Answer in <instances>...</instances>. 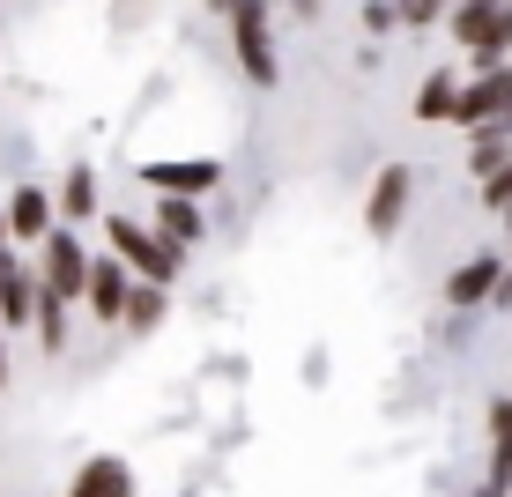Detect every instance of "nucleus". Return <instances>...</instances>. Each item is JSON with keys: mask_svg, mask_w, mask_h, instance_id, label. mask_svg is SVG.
Wrapping results in <instances>:
<instances>
[{"mask_svg": "<svg viewBox=\"0 0 512 497\" xmlns=\"http://www.w3.org/2000/svg\"><path fill=\"white\" fill-rule=\"evenodd\" d=\"M8 260H15V253H0V275H8Z\"/></svg>", "mask_w": 512, "mask_h": 497, "instance_id": "obj_25", "label": "nucleus"}, {"mask_svg": "<svg viewBox=\"0 0 512 497\" xmlns=\"http://www.w3.org/2000/svg\"><path fill=\"white\" fill-rule=\"evenodd\" d=\"M38 282H45V290L52 297H60V305H82V275H90V245H82L75 238V230H60V223H52L45 230V238H38Z\"/></svg>", "mask_w": 512, "mask_h": 497, "instance_id": "obj_3", "label": "nucleus"}, {"mask_svg": "<svg viewBox=\"0 0 512 497\" xmlns=\"http://www.w3.org/2000/svg\"><path fill=\"white\" fill-rule=\"evenodd\" d=\"M201 230H208V216L193 201H179V193L156 201V238H164V245H179V253H186V245H201Z\"/></svg>", "mask_w": 512, "mask_h": 497, "instance_id": "obj_13", "label": "nucleus"}, {"mask_svg": "<svg viewBox=\"0 0 512 497\" xmlns=\"http://www.w3.org/2000/svg\"><path fill=\"white\" fill-rule=\"evenodd\" d=\"M505 156H512V134L505 127H475V141H468V171H475V179H490Z\"/></svg>", "mask_w": 512, "mask_h": 497, "instance_id": "obj_16", "label": "nucleus"}, {"mask_svg": "<svg viewBox=\"0 0 512 497\" xmlns=\"http://www.w3.org/2000/svg\"><path fill=\"white\" fill-rule=\"evenodd\" d=\"M52 216H67V223H75V216H97V171H90V164H75V171L60 179V193H52Z\"/></svg>", "mask_w": 512, "mask_h": 497, "instance_id": "obj_14", "label": "nucleus"}, {"mask_svg": "<svg viewBox=\"0 0 512 497\" xmlns=\"http://www.w3.org/2000/svg\"><path fill=\"white\" fill-rule=\"evenodd\" d=\"M208 8H223V15H231V8H238V0H208Z\"/></svg>", "mask_w": 512, "mask_h": 497, "instance_id": "obj_23", "label": "nucleus"}, {"mask_svg": "<svg viewBox=\"0 0 512 497\" xmlns=\"http://www.w3.org/2000/svg\"><path fill=\"white\" fill-rule=\"evenodd\" d=\"M498 282H505V260L498 253H475V260H461V268L446 275V305L453 312H475V305L498 297Z\"/></svg>", "mask_w": 512, "mask_h": 497, "instance_id": "obj_6", "label": "nucleus"}, {"mask_svg": "<svg viewBox=\"0 0 512 497\" xmlns=\"http://www.w3.org/2000/svg\"><path fill=\"white\" fill-rule=\"evenodd\" d=\"M82 305H90V319L119 327V305H127V268H119V260H97V253H90V275H82Z\"/></svg>", "mask_w": 512, "mask_h": 497, "instance_id": "obj_8", "label": "nucleus"}, {"mask_svg": "<svg viewBox=\"0 0 512 497\" xmlns=\"http://www.w3.org/2000/svg\"><path fill=\"white\" fill-rule=\"evenodd\" d=\"M0 394H8V334H0Z\"/></svg>", "mask_w": 512, "mask_h": 497, "instance_id": "obj_22", "label": "nucleus"}, {"mask_svg": "<svg viewBox=\"0 0 512 497\" xmlns=\"http://www.w3.org/2000/svg\"><path fill=\"white\" fill-rule=\"evenodd\" d=\"M67 497H134V468L119 453H97V460H82V468H75Z\"/></svg>", "mask_w": 512, "mask_h": 497, "instance_id": "obj_10", "label": "nucleus"}, {"mask_svg": "<svg viewBox=\"0 0 512 497\" xmlns=\"http://www.w3.org/2000/svg\"><path fill=\"white\" fill-rule=\"evenodd\" d=\"M453 38H461L475 60H505L512 52V8H498V0H453Z\"/></svg>", "mask_w": 512, "mask_h": 497, "instance_id": "obj_4", "label": "nucleus"}, {"mask_svg": "<svg viewBox=\"0 0 512 497\" xmlns=\"http://www.w3.org/2000/svg\"><path fill=\"white\" fill-rule=\"evenodd\" d=\"M30 327H38V342H45V357H60L67 349V305L38 282V312H30Z\"/></svg>", "mask_w": 512, "mask_h": 497, "instance_id": "obj_15", "label": "nucleus"}, {"mask_svg": "<svg viewBox=\"0 0 512 497\" xmlns=\"http://www.w3.org/2000/svg\"><path fill=\"white\" fill-rule=\"evenodd\" d=\"M0 223H8V245H15V238L38 245L45 230H52V193H45V186H15L8 208H0Z\"/></svg>", "mask_w": 512, "mask_h": 497, "instance_id": "obj_9", "label": "nucleus"}, {"mask_svg": "<svg viewBox=\"0 0 512 497\" xmlns=\"http://www.w3.org/2000/svg\"><path fill=\"white\" fill-rule=\"evenodd\" d=\"M223 164H149V186L156 193H179V201H193V193H216Z\"/></svg>", "mask_w": 512, "mask_h": 497, "instance_id": "obj_12", "label": "nucleus"}, {"mask_svg": "<svg viewBox=\"0 0 512 497\" xmlns=\"http://www.w3.org/2000/svg\"><path fill=\"white\" fill-rule=\"evenodd\" d=\"M438 15H446V0H394V23H438Z\"/></svg>", "mask_w": 512, "mask_h": 497, "instance_id": "obj_20", "label": "nucleus"}, {"mask_svg": "<svg viewBox=\"0 0 512 497\" xmlns=\"http://www.w3.org/2000/svg\"><path fill=\"white\" fill-rule=\"evenodd\" d=\"M112 253H119V268H127L134 282H156V290H171V282L186 275V253L179 245H164L156 230H141L127 216H112Z\"/></svg>", "mask_w": 512, "mask_h": 497, "instance_id": "obj_1", "label": "nucleus"}, {"mask_svg": "<svg viewBox=\"0 0 512 497\" xmlns=\"http://www.w3.org/2000/svg\"><path fill=\"white\" fill-rule=\"evenodd\" d=\"M483 208H498V216L512 208V156H505V164H498V171L483 179Z\"/></svg>", "mask_w": 512, "mask_h": 497, "instance_id": "obj_19", "label": "nucleus"}, {"mask_svg": "<svg viewBox=\"0 0 512 497\" xmlns=\"http://www.w3.org/2000/svg\"><path fill=\"white\" fill-rule=\"evenodd\" d=\"M0 253H8V223H0Z\"/></svg>", "mask_w": 512, "mask_h": 497, "instance_id": "obj_24", "label": "nucleus"}, {"mask_svg": "<svg viewBox=\"0 0 512 497\" xmlns=\"http://www.w3.org/2000/svg\"><path fill=\"white\" fill-rule=\"evenodd\" d=\"M30 312H38V268L8 260V275H0V327H30Z\"/></svg>", "mask_w": 512, "mask_h": 497, "instance_id": "obj_11", "label": "nucleus"}, {"mask_svg": "<svg viewBox=\"0 0 512 497\" xmlns=\"http://www.w3.org/2000/svg\"><path fill=\"white\" fill-rule=\"evenodd\" d=\"M453 97H461V75H423L416 119H453Z\"/></svg>", "mask_w": 512, "mask_h": 497, "instance_id": "obj_17", "label": "nucleus"}, {"mask_svg": "<svg viewBox=\"0 0 512 497\" xmlns=\"http://www.w3.org/2000/svg\"><path fill=\"white\" fill-rule=\"evenodd\" d=\"M498 8H512V0H498Z\"/></svg>", "mask_w": 512, "mask_h": 497, "instance_id": "obj_26", "label": "nucleus"}, {"mask_svg": "<svg viewBox=\"0 0 512 497\" xmlns=\"http://www.w3.org/2000/svg\"><path fill=\"white\" fill-rule=\"evenodd\" d=\"M409 193H416V171L409 164H386L372 179V201H364V230H372V238H394L401 216H409Z\"/></svg>", "mask_w": 512, "mask_h": 497, "instance_id": "obj_5", "label": "nucleus"}, {"mask_svg": "<svg viewBox=\"0 0 512 497\" xmlns=\"http://www.w3.org/2000/svg\"><path fill=\"white\" fill-rule=\"evenodd\" d=\"M119 319H127V327H156V319H164V290L127 275V305H119Z\"/></svg>", "mask_w": 512, "mask_h": 497, "instance_id": "obj_18", "label": "nucleus"}, {"mask_svg": "<svg viewBox=\"0 0 512 497\" xmlns=\"http://www.w3.org/2000/svg\"><path fill=\"white\" fill-rule=\"evenodd\" d=\"M231 52H238V67H245V82H253V90H275L282 60H275L268 8H260V0H238V8H231Z\"/></svg>", "mask_w": 512, "mask_h": 497, "instance_id": "obj_2", "label": "nucleus"}, {"mask_svg": "<svg viewBox=\"0 0 512 497\" xmlns=\"http://www.w3.org/2000/svg\"><path fill=\"white\" fill-rule=\"evenodd\" d=\"M475 497H512V394L490 401V475Z\"/></svg>", "mask_w": 512, "mask_h": 497, "instance_id": "obj_7", "label": "nucleus"}, {"mask_svg": "<svg viewBox=\"0 0 512 497\" xmlns=\"http://www.w3.org/2000/svg\"><path fill=\"white\" fill-rule=\"evenodd\" d=\"M364 30H372V38H386V30H401V23H394V0H372V8H364Z\"/></svg>", "mask_w": 512, "mask_h": 497, "instance_id": "obj_21", "label": "nucleus"}]
</instances>
